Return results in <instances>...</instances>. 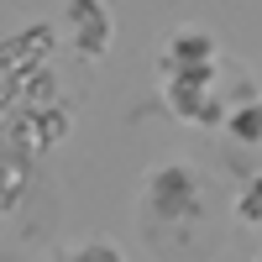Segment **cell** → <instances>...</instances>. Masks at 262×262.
<instances>
[{"instance_id": "1", "label": "cell", "mask_w": 262, "mask_h": 262, "mask_svg": "<svg viewBox=\"0 0 262 262\" xmlns=\"http://www.w3.org/2000/svg\"><path fill=\"white\" fill-rule=\"evenodd\" d=\"M142 189H147V210L158 215V221H168V226H189V221H200V210H205V179L189 163L152 168Z\"/></svg>"}, {"instance_id": "2", "label": "cell", "mask_w": 262, "mask_h": 262, "mask_svg": "<svg viewBox=\"0 0 262 262\" xmlns=\"http://www.w3.org/2000/svg\"><path fill=\"white\" fill-rule=\"evenodd\" d=\"M63 21H69V37H74V48L84 58H105L111 53V11L100 6V0H69V11H63Z\"/></svg>"}, {"instance_id": "3", "label": "cell", "mask_w": 262, "mask_h": 262, "mask_svg": "<svg viewBox=\"0 0 262 262\" xmlns=\"http://www.w3.org/2000/svg\"><path fill=\"white\" fill-rule=\"evenodd\" d=\"M215 58H221L215 37L200 32V27H184V32H173V37H168V48H163V63H158V69H163V74H194V69H215Z\"/></svg>"}, {"instance_id": "4", "label": "cell", "mask_w": 262, "mask_h": 262, "mask_svg": "<svg viewBox=\"0 0 262 262\" xmlns=\"http://www.w3.org/2000/svg\"><path fill=\"white\" fill-rule=\"evenodd\" d=\"M226 137L236 147H262V100L231 105V111H226Z\"/></svg>"}, {"instance_id": "5", "label": "cell", "mask_w": 262, "mask_h": 262, "mask_svg": "<svg viewBox=\"0 0 262 262\" xmlns=\"http://www.w3.org/2000/svg\"><path fill=\"white\" fill-rule=\"evenodd\" d=\"M236 221H242V226H262V179H252L242 189V200H236Z\"/></svg>"}, {"instance_id": "6", "label": "cell", "mask_w": 262, "mask_h": 262, "mask_svg": "<svg viewBox=\"0 0 262 262\" xmlns=\"http://www.w3.org/2000/svg\"><path fill=\"white\" fill-rule=\"evenodd\" d=\"M69 257L74 262H121V252L105 242H79V247H69Z\"/></svg>"}]
</instances>
